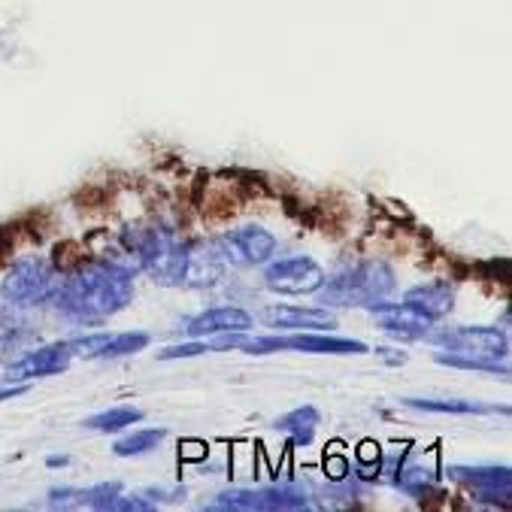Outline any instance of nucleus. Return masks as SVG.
<instances>
[{
	"instance_id": "f257e3e1",
	"label": "nucleus",
	"mask_w": 512,
	"mask_h": 512,
	"mask_svg": "<svg viewBox=\"0 0 512 512\" xmlns=\"http://www.w3.org/2000/svg\"><path fill=\"white\" fill-rule=\"evenodd\" d=\"M134 300V273L116 261H82L49 294L52 313L70 325L94 328L128 310Z\"/></svg>"
},
{
	"instance_id": "f03ea898",
	"label": "nucleus",
	"mask_w": 512,
	"mask_h": 512,
	"mask_svg": "<svg viewBox=\"0 0 512 512\" xmlns=\"http://www.w3.org/2000/svg\"><path fill=\"white\" fill-rule=\"evenodd\" d=\"M394 285V270L385 261L370 258L346 267L334 279H325V285L316 294L325 306H361V310H367L370 303L385 300L394 291Z\"/></svg>"
},
{
	"instance_id": "7ed1b4c3",
	"label": "nucleus",
	"mask_w": 512,
	"mask_h": 512,
	"mask_svg": "<svg viewBox=\"0 0 512 512\" xmlns=\"http://www.w3.org/2000/svg\"><path fill=\"white\" fill-rule=\"evenodd\" d=\"M213 352L225 349H243L249 355H270V352H306V355H367V343L361 340H343L328 337L316 331H297L288 337H246V334H222L216 343H210Z\"/></svg>"
},
{
	"instance_id": "20e7f679",
	"label": "nucleus",
	"mask_w": 512,
	"mask_h": 512,
	"mask_svg": "<svg viewBox=\"0 0 512 512\" xmlns=\"http://www.w3.org/2000/svg\"><path fill=\"white\" fill-rule=\"evenodd\" d=\"M58 267L43 255L19 258L0 279V300L7 310H34L49 300L58 285Z\"/></svg>"
},
{
	"instance_id": "39448f33",
	"label": "nucleus",
	"mask_w": 512,
	"mask_h": 512,
	"mask_svg": "<svg viewBox=\"0 0 512 512\" xmlns=\"http://www.w3.org/2000/svg\"><path fill=\"white\" fill-rule=\"evenodd\" d=\"M128 249L137 255L143 273H149L158 285H179L188 246L167 228H149L137 237H128Z\"/></svg>"
},
{
	"instance_id": "423d86ee",
	"label": "nucleus",
	"mask_w": 512,
	"mask_h": 512,
	"mask_svg": "<svg viewBox=\"0 0 512 512\" xmlns=\"http://www.w3.org/2000/svg\"><path fill=\"white\" fill-rule=\"evenodd\" d=\"M428 343L443 346L446 352H458V355H473V358H488V361H506L509 358V337L497 328H431V334L425 337Z\"/></svg>"
},
{
	"instance_id": "0eeeda50",
	"label": "nucleus",
	"mask_w": 512,
	"mask_h": 512,
	"mask_svg": "<svg viewBox=\"0 0 512 512\" xmlns=\"http://www.w3.org/2000/svg\"><path fill=\"white\" fill-rule=\"evenodd\" d=\"M325 279H328L325 267L310 255L267 261V267H264V285L273 294H288V297L316 294L325 285Z\"/></svg>"
},
{
	"instance_id": "6e6552de",
	"label": "nucleus",
	"mask_w": 512,
	"mask_h": 512,
	"mask_svg": "<svg viewBox=\"0 0 512 512\" xmlns=\"http://www.w3.org/2000/svg\"><path fill=\"white\" fill-rule=\"evenodd\" d=\"M216 246H219L225 264H231V267H261L273 258L276 237L261 225H243V228L225 231L216 240Z\"/></svg>"
},
{
	"instance_id": "1a4fd4ad",
	"label": "nucleus",
	"mask_w": 512,
	"mask_h": 512,
	"mask_svg": "<svg viewBox=\"0 0 512 512\" xmlns=\"http://www.w3.org/2000/svg\"><path fill=\"white\" fill-rule=\"evenodd\" d=\"M310 500H306L303 488H291V485H270V488H234L219 494V500L210 509H237V512H252V509H306Z\"/></svg>"
},
{
	"instance_id": "9d476101",
	"label": "nucleus",
	"mask_w": 512,
	"mask_h": 512,
	"mask_svg": "<svg viewBox=\"0 0 512 512\" xmlns=\"http://www.w3.org/2000/svg\"><path fill=\"white\" fill-rule=\"evenodd\" d=\"M73 346L70 340H58V343H49V346H37V349H28L19 361H13L7 367V379L13 385H25L31 379H43V376H58L70 367L73 361Z\"/></svg>"
},
{
	"instance_id": "9b49d317",
	"label": "nucleus",
	"mask_w": 512,
	"mask_h": 512,
	"mask_svg": "<svg viewBox=\"0 0 512 512\" xmlns=\"http://www.w3.org/2000/svg\"><path fill=\"white\" fill-rule=\"evenodd\" d=\"M367 310L373 313L376 325L391 334V337H400V340H425L431 334V328L437 325V319H431L428 313H422L419 306L413 303H370Z\"/></svg>"
},
{
	"instance_id": "f8f14e48",
	"label": "nucleus",
	"mask_w": 512,
	"mask_h": 512,
	"mask_svg": "<svg viewBox=\"0 0 512 512\" xmlns=\"http://www.w3.org/2000/svg\"><path fill=\"white\" fill-rule=\"evenodd\" d=\"M449 479L467 485L476 500L491 503V506H509V488H512V473L509 467H449Z\"/></svg>"
},
{
	"instance_id": "ddd939ff",
	"label": "nucleus",
	"mask_w": 512,
	"mask_h": 512,
	"mask_svg": "<svg viewBox=\"0 0 512 512\" xmlns=\"http://www.w3.org/2000/svg\"><path fill=\"white\" fill-rule=\"evenodd\" d=\"M252 325H255L252 313L240 310V306H213V310H203L194 319H188L182 331L191 340H207L222 334H246Z\"/></svg>"
},
{
	"instance_id": "4468645a",
	"label": "nucleus",
	"mask_w": 512,
	"mask_h": 512,
	"mask_svg": "<svg viewBox=\"0 0 512 512\" xmlns=\"http://www.w3.org/2000/svg\"><path fill=\"white\" fill-rule=\"evenodd\" d=\"M267 328L276 331H331L337 319L328 313V306H267L258 316Z\"/></svg>"
},
{
	"instance_id": "2eb2a0df",
	"label": "nucleus",
	"mask_w": 512,
	"mask_h": 512,
	"mask_svg": "<svg viewBox=\"0 0 512 512\" xmlns=\"http://www.w3.org/2000/svg\"><path fill=\"white\" fill-rule=\"evenodd\" d=\"M225 267L228 264L216 243H194V246H188L179 285L182 288H213L225 276Z\"/></svg>"
},
{
	"instance_id": "dca6fc26",
	"label": "nucleus",
	"mask_w": 512,
	"mask_h": 512,
	"mask_svg": "<svg viewBox=\"0 0 512 512\" xmlns=\"http://www.w3.org/2000/svg\"><path fill=\"white\" fill-rule=\"evenodd\" d=\"M403 300L419 306V310L428 313L431 319H443L446 313H452V306H455V288L449 282L437 279V282H428L419 288H409Z\"/></svg>"
},
{
	"instance_id": "f3484780",
	"label": "nucleus",
	"mask_w": 512,
	"mask_h": 512,
	"mask_svg": "<svg viewBox=\"0 0 512 512\" xmlns=\"http://www.w3.org/2000/svg\"><path fill=\"white\" fill-rule=\"evenodd\" d=\"M319 422H322V416H319L316 406H297V409H291V413L279 416L273 422V428L282 431V434H288L294 446H310L313 437H316Z\"/></svg>"
},
{
	"instance_id": "a211bd4d",
	"label": "nucleus",
	"mask_w": 512,
	"mask_h": 512,
	"mask_svg": "<svg viewBox=\"0 0 512 512\" xmlns=\"http://www.w3.org/2000/svg\"><path fill=\"white\" fill-rule=\"evenodd\" d=\"M406 406L422 409V413H452V416H491V413H509L506 406H485L473 400H425V397H406Z\"/></svg>"
},
{
	"instance_id": "6ab92c4d",
	"label": "nucleus",
	"mask_w": 512,
	"mask_h": 512,
	"mask_svg": "<svg viewBox=\"0 0 512 512\" xmlns=\"http://www.w3.org/2000/svg\"><path fill=\"white\" fill-rule=\"evenodd\" d=\"M143 422V409L137 406H113V409H104V413L97 416H88L82 425L88 431H97V434H119L131 425Z\"/></svg>"
},
{
	"instance_id": "aec40b11",
	"label": "nucleus",
	"mask_w": 512,
	"mask_h": 512,
	"mask_svg": "<svg viewBox=\"0 0 512 512\" xmlns=\"http://www.w3.org/2000/svg\"><path fill=\"white\" fill-rule=\"evenodd\" d=\"M434 361L443 367H455V370H476V373H491L500 379L509 376L506 361H488V358H473V355H458V352H437Z\"/></svg>"
},
{
	"instance_id": "412c9836",
	"label": "nucleus",
	"mask_w": 512,
	"mask_h": 512,
	"mask_svg": "<svg viewBox=\"0 0 512 512\" xmlns=\"http://www.w3.org/2000/svg\"><path fill=\"white\" fill-rule=\"evenodd\" d=\"M164 437H167V431H164V428H143V431H134V434H128V437L116 440L113 452H116L119 458L146 455V452L158 449V443H161Z\"/></svg>"
},
{
	"instance_id": "4be33fe9",
	"label": "nucleus",
	"mask_w": 512,
	"mask_h": 512,
	"mask_svg": "<svg viewBox=\"0 0 512 512\" xmlns=\"http://www.w3.org/2000/svg\"><path fill=\"white\" fill-rule=\"evenodd\" d=\"M149 346V334L143 331H125V334H110L104 358H128L134 352H143Z\"/></svg>"
},
{
	"instance_id": "5701e85b",
	"label": "nucleus",
	"mask_w": 512,
	"mask_h": 512,
	"mask_svg": "<svg viewBox=\"0 0 512 512\" xmlns=\"http://www.w3.org/2000/svg\"><path fill=\"white\" fill-rule=\"evenodd\" d=\"M122 494V485L119 482H100V485H91V488H82V506H91V509H113V500Z\"/></svg>"
},
{
	"instance_id": "b1692460",
	"label": "nucleus",
	"mask_w": 512,
	"mask_h": 512,
	"mask_svg": "<svg viewBox=\"0 0 512 512\" xmlns=\"http://www.w3.org/2000/svg\"><path fill=\"white\" fill-rule=\"evenodd\" d=\"M46 503L52 509H70V506H82V488L73 485H52L46 491Z\"/></svg>"
},
{
	"instance_id": "393cba45",
	"label": "nucleus",
	"mask_w": 512,
	"mask_h": 512,
	"mask_svg": "<svg viewBox=\"0 0 512 512\" xmlns=\"http://www.w3.org/2000/svg\"><path fill=\"white\" fill-rule=\"evenodd\" d=\"M203 352H213L207 340H194V343H185V346H170L164 352H158L161 361H173V358H194V355H203Z\"/></svg>"
},
{
	"instance_id": "a878e982",
	"label": "nucleus",
	"mask_w": 512,
	"mask_h": 512,
	"mask_svg": "<svg viewBox=\"0 0 512 512\" xmlns=\"http://www.w3.org/2000/svg\"><path fill=\"white\" fill-rule=\"evenodd\" d=\"M22 394H28V385H4V388H0V403L22 397Z\"/></svg>"
},
{
	"instance_id": "bb28decb",
	"label": "nucleus",
	"mask_w": 512,
	"mask_h": 512,
	"mask_svg": "<svg viewBox=\"0 0 512 512\" xmlns=\"http://www.w3.org/2000/svg\"><path fill=\"white\" fill-rule=\"evenodd\" d=\"M46 464H49V467H67V464H70V458H67V455H49V458H46Z\"/></svg>"
}]
</instances>
